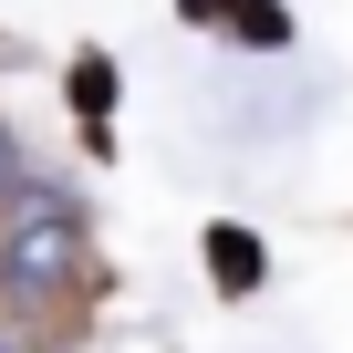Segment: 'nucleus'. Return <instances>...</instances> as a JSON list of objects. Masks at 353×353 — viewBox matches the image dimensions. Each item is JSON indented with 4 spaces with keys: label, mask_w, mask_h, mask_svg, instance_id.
I'll list each match as a JSON object with an SVG mask.
<instances>
[{
    "label": "nucleus",
    "mask_w": 353,
    "mask_h": 353,
    "mask_svg": "<svg viewBox=\"0 0 353 353\" xmlns=\"http://www.w3.org/2000/svg\"><path fill=\"white\" fill-rule=\"evenodd\" d=\"M83 281V198L32 176V188L0 208V291L11 301H63Z\"/></svg>",
    "instance_id": "1"
},
{
    "label": "nucleus",
    "mask_w": 353,
    "mask_h": 353,
    "mask_svg": "<svg viewBox=\"0 0 353 353\" xmlns=\"http://www.w3.org/2000/svg\"><path fill=\"white\" fill-rule=\"evenodd\" d=\"M21 188H32V166H21V145H11V135H0V208H11Z\"/></svg>",
    "instance_id": "2"
},
{
    "label": "nucleus",
    "mask_w": 353,
    "mask_h": 353,
    "mask_svg": "<svg viewBox=\"0 0 353 353\" xmlns=\"http://www.w3.org/2000/svg\"><path fill=\"white\" fill-rule=\"evenodd\" d=\"M0 353H21V343H0Z\"/></svg>",
    "instance_id": "3"
}]
</instances>
